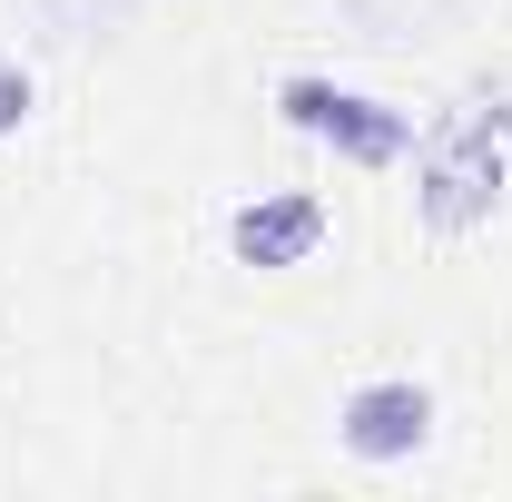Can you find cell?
Segmentation results:
<instances>
[{
  "label": "cell",
  "mask_w": 512,
  "mask_h": 502,
  "mask_svg": "<svg viewBox=\"0 0 512 502\" xmlns=\"http://www.w3.org/2000/svg\"><path fill=\"white\" fill-rule=\"evenodd\" d=\"M296 119H316V128H345V138H355L365 158H384V148L404 138L394 119H355V99H325V89H296Z\"/></svg>",
  "instance_id": "3957f363"
},
{
  "label": "cell",
  "mask_w": 512,
  "mask_h": 502,
  "mask_svg": "<svg viewBox=\"0 0 512 502\" xmlns=\"http://www.w3.org/2000/svg\"><path fill=\"white\" fill-rule=\"evenodd\" d=\"M237 247H247L256 266L306 256V247H316V207H306V197H286V207H247V217H237Z\"/></svg>",
  "instance_id": "7a4b0ae2"
},
{
  "label": "cell",
  "mask_w": 512,
  "mask_h": 502,
  "mask_svg": "<svg viewBox=\"0 0 512 502\" xmlns=\"http://www.w3.org/2000/svg\"><path fill=\"white\" fill-rule=\"evenodd\" d=\"M345 443H355V453H414V443H424V394H414V384H375V394H355Z\"/></svg>",
  "instance_id": "6da1fadb"
}]
</instances>
